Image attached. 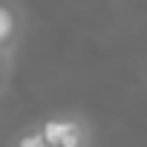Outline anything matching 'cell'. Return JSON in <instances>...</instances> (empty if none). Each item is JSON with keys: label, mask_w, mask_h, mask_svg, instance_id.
<instances>
[{"label": "cell", "mask_w": 147, "mask_h": 147, "mask_svg": "<svg viewBox=\"0 0 147 147\" xmlns=\"http://www.w3.org/2000/svg\"><path fill=\"white\" fill-rule=\"evenodd\" d=\"M20 147H52V144L46 141L43 133H32V136H23L20 138Z\"/></svg>", "instance_id": "7a4b0ae2"}, {"label": "cell", "mask_w": 147, "mask_h": 147, "mask_svg": "<svg viewBox=\"0 0 147 147\" xmlns=\"http://www.w3.org/2000/svg\"><path fill=\"white\" fill-rule=\"evenodd\" d=\"M43 136L52 147H81L84 144V133L75 121H49L43 127Z\"/></svg>", "instance_id": "6da1fadb"}, {"label": "cell", "mask_w": 147, "mask_h": 147, "mask_svg": "<svg viewBox=\"0 0 147 147\" xmlns=\"http://www.w3.org/2000/svg\"><path fill=\"white\" fill-rule=\"evenodd\" d=\"M9 32H12V15L6 9H0V40L9 38Z\"/></svg>", "instance_id": "3957f363"}]
</instances>
